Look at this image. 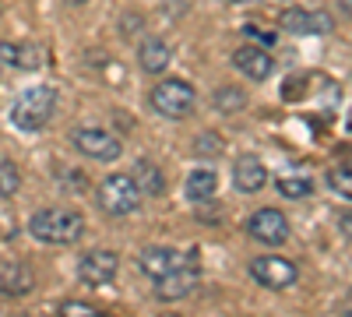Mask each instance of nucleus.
I'll list each match as a JSON object with an SVG mask.
<instances>
[{
    "label": "nucleus",
    "mask_w": 352,
    "mask_h": 317,
    "mask_svg": "<svg viewBox=\"0 0 352 317\" xmlns=\"http://www.w3.org/2000/svg\"><path fill=\"white\" fill-rule=\"evenodd\" d=\"M18 184H21V177H18L14 162L0 155V197H11V194L18 190Z\"/></svg>",
    "instance_id": "22"
},
{
    "label": "nucleus",
    "mask_w": 352,
    "mask_h": 317,
    "mask_svg": "<svg viewBox=\"0 0 352 317\" xmlns=\"http://www.w3.org/2000/svg\"><path fill=\"white\" fill-rule=\"evenodd\" d=\"M232 67L243 71L250 81H268L272 71H275V61H272V53L264 50V46H240L236 53H232Z\"/></svg>",
    "instance_id": "11"
},
{
    "label": "nucleus",
    "mask_w": 352,
    "mask_h": 317,
    "mask_svg": "<svg viewBox=\"0 0 352 317\" xmlns=\"http://www.w3.org/2000/svg\"><path fill=\"white\" fill-rule=\"evenodd\" d=\"M310 190H314V184H310L307 177H278V194H282V197L296 201V197H307Z\"/></svg>",
    "instance_id": "21"
},
{
    "label": "nucleus",
    "mask_w": 352,
    "mask_h": 317,
    "mask_svg": "<svg viewBox=\"0 0 352 317\" xmlns=\"http://www.w3.org/2000/svg\"><path fill=\"white\" fill-rule=\"evenodd\" d=\"M243 32H247V39H250L254 46H268V50H272V46H275V39H278L275 32H268V28H257V25H247Z\"/></svg>",
    "instance_id": "24"
},
{
    "label": "nucleus",
    "mask_w": 352,
    "mask_h": 317,
    "mask_svg": "<svg viewBox=\"0 0 352 317\" xmlns=\"http://www.w3.org/2000/svg\"><path fill=\"white\" fill-rule=\"evenodd\" d=\"M53 106H56L53 85H32L11 102V124L18 131H43L53 117Z\"/></svg>",
    "instance_id": "2"
},
{
    "label": "nucleus",
    "mask_w": 352,
    "mask_h": 317,
    "mask_svg": "<svg viewBox=\"0 0 352 317\" xmlns=\"http://www.w3.org/2000/svg\"><path fill=\"white\" fill-rule=\"evenodd\" d=\"M232 184H236L240 194H257L264 184H268V169L257 155H240L236 166H232Z\"/></svg>",
    "instance_id": "14"
},
{
    "label": "nucleus",
    "mask_w": 352,
    "mask_h": 317,
    "mask_svg": "<svg viewBox=\"0 0 352 317\" xmlns=\"http://www.w3.org/2000/svg\"><path fill=\"white\" fill-rule=\"evenodd\" d=\"M67 4H71V0H67ZM74 4H85V0H74Z\"/></svg>",
    "instance_id": "30"
},
{
    "label": "nucleus",
    "mask_w": 352,
    "mask_h": 317,
    "mask_svg": "<svg viewBox=\"0 0 352 317\" xmlns=\"http://www.w3.org/2000/svg\"><path fill=\"white\" fill-rule=\"evenodd\" d=\"M0 61L14 71H36L43 64V50L36 43H0Z\"/></svg>",
    "instance_id": "15"
},
{
    "label": "nucleus",
    "mask_w": 352,
    "mask_h": 317,
    "mask_svg": "<svg viewBox=\"0 0 352 317\" xmlns=\"http://www.w3.org/2000/svg\"><path fill=\"white\" fill-rule=\"evenodd\" d=\"M215 106H219L222 113H236V109L247 106V96H243L240 89H232V85H222L219 96H215Z\"/></svg>",
    "instance_id": "20"
},
{
    "label": "nucleus",
    "mask_w": 352,
    "mask_h": 317,
    "mask_svg": "<svg viewBox=\"0 0 352 317\" xmlns=\"http://www.w3.org/2000/svg\"><path fill=\"white\" fill-rule=\"evenodd\" d=\"M345 127H349V134H352V109H349V120H345Z\"/></svg>",
    "instance_id": "27"
},
{
    "label": "nucleus",
    "mask_w": 352,
    "mask_h": 317,
    "mask_svg": "<svg viewBox=\"0 0 352 317\" xmlns=\"http://www.w3.org/2000/svg\"><path fill=\"white\" fill-rule=\"evenodd\" d=\"M131 180L138 184L141 197H159L166 190V177H162V169L152 159H138L134 169H131Z\"/></svg>",
    "instance_id": "17"
},
{
    "label": "nucleus",
    "mask_w": 352,
    "mask_h": 317,
    "mask_svg": "<svg viewBox=\"0 0 352 317\" xmlns=\"http://www.w3.org/2000/svg\"><path fill=\"white\" fill-rule=\"evenodd\" d=\"M278 25L285 28V32H292V36H328L335 28L331 14H324V11H303V8H289Z\"/></svg>",
    "instance_id": "10"
},
{
    "label": "nucleus",
    "mask_w": 352,
    "mask_h": 317,
    "mask_svg": "<svg viewBox=\"0 0 352 317\" xmlns=\"http://www.w3.org/2000/svg\"><path fill=\"white\" fill-rule=\"evenodd\" d=\"M138 61H141V71H144V74H162V71L173 64V50H169L162 39L148 36V39L138 46Z\"/></svg>",
    "instance_id": "16"
},
{
    "label": "nucleus",
    "mask_w": 352,
    "mask_h": 317,
    "mask_svg": "<svg viewBox=\"0 0 352 317\" xmlns=\"http://www.w3.org/2000/svg\"><path fill=\"white\" fill-rule=\"evenodd\" d=\"M36 289V272L25 261H0V293L4 296H28Z\"/></svg>",
    "instance_id": "13"
},
{
    "label": "nucleus",
    "mask_w": 352,
    "mask_h": 317,
    "mask_svg": "<svg viewBox=\"0 0 352 317\" xmlns=\"http://www.w3.org/2000/svg\"><path fill=\"white\" fill-rule=\"evenodd\" d=\"M232 4H247V0H232Z\"/></svg>",
    "instance_id": "29"
},
{
    "label": "nucleus",
    "mask_w": 352,
    "mask_h": 317,
    "mask_svg": "<svg viewBox=\"0 0 352 317\" xmlns=\"http://www.w3.org/2000/svg\"><path fill=\"white\" fill-rule=\"evenodd\" d=\"M250 278L264 289H289V285H296L300 272L296 265L289 261V257H278V254H264V257H254L250 261Z\"/></svg>",
    "instance_id": "6"
},
{
    "label": "nucleus",
    "mask_w": 352,
    "mask_h": 317,
    "mask_svg": "<svg viewBox=\"0 0 352 317\" xmlns=\"http://www.w3.org/2000/svg\"><path fill=\"white\" fill-rule=\"evenodd\" d=\"M28 233H32L39 243L67 247V243H78L85 237V215L78 208L50 205V208L32 212V219H28Z\"/></svg>",
    "instance_id": "1"
},
{
    "label": "nucleus",
    "mask_w": 352,
    "mask_h": 317,
    "mask_svg": "<svg viewBox=\"0 0 352 317\" xmlns=\"http://www.w3.org/2000/svg\"><path fill=\"white\" fill-rule=\"evenodd\" d=\"M194 155H201V159H219V155H222V138L212 134V131L197 134V138H194Z\"/></svg>",
    "instance_id": "19"
},
{
    "label": "nucleus",
    "mask_w": 352,
    "mask_h": 317,
    "mask_svg": "<svg viewBox=\"0 0 352 317\" xmlns=\"http://www.w3.org/2000/svg\"><path fill=\"white\" fill-rule=\"evenodd\" d=\"M116 272H120V254L116 250H88L78 261V278L85 285H92V289L109 285L116 278Z\"/></svg>",
    "instance_id": "7"
},
{
    "label": "nucleus",
    "mask_w": 352,
    "mask_h": 317,
    "mask_svg": "<svg viewBox=\"0 0 352 317\" xmlns=\"http://www.w3.org/2000/svg\"><path fill=\"white\" fill-rule=\"evenodd\" d=\"M328 184L342 194V197H352V162H345V166H335L331 173H328Z\"/></svg>",
    "instance_id": "23"
},
{
    "label": "nucleus",
    "mask_w": 352,
    "mask_h": 317,
    "mask_svg": "<svg viewBox=\"0 0 352 317\" xmlns=\"http://www.w3.org/2000/svg\"><path fill=\"white\" fill-rule=\"evenodd\" d=\"M184 261H187V257H184L180 250H173V247H144L141 257H138V268L155 282V278L169 275L173 268H180Z\"/></svg>",
    "instance_id": "12"
},
{
    "label": "nucleus",
    "mask_w": 352,
    "mask_h": 317,
    "mask_svg": "<svg viewBox=\"0 0 352 317\" xmlns=\"http://www.w3.org/2000/svg\"><path fill=\"white\" fill-rule=\"evenodd\" d=\"M194 102H197V92H194V85L184 81V78H166V81H159L152 89V109L159 113V117H166V120H184L187 113L194 109Z\"/></svg>",
    "instance_id": "4"
},
{
    "label": "nucleus",
    "mask_w": 352,
    "mask_h": 317,
    "mask_svg": "<svg viewBox=\"0 0 352 317\" xmlns=\"http://www.w3.org/2000/svg\"><path fill=\"white\" fill-rule=\"evenodd\" d=\"M338 226H342V233H345V237H352V215H342Z\"/></svg>",
    "instance_id": "26"
},
{
    "label": "nucleus",
    "mask_w": 352,
    "mask_h": 317,
    "mask_svg": "<svg viewBox=\"0 0 352 317\" xmlns=\"http://www.w3.org/2000/svg\"><path fill=\"white\" fill-rule=\"evenodd\" d=\"M99 197V208L113 219H124V215H134L141 208V190L138 184L131 180V173H109V177L99 184L96 190Z\"/></svg>",
    "instance_id": "3"
},
{
    "label": "nucleus",
    "mask_w": 352,
    "mask_h": 317,
    "mask_svg": "<svg viewBox=\"0 0 352 317\" xmlns=\"http://www.w3.org/2000/svg\"><path fill=\"white\" fill-rule=\"evenodd\" d=\"M197 282H201L197 265H194V261H184L180 268H173L169 275L155 278V296H159V300H166V303L184 300V296H190V293L197 289Z\"/></svg>",
    "instance_id": "9"
},
{
    "label": "nucleus",
    "mask_w": 352,
    "mask_h": 317,
    "mask_svg": "<svg viewBox=\"0 0 352 317\" xmlns=\"http://www.w3.org/2000/svg\"><path fill=\"white\" fill-rule=\"evenodd\" d=\"M184 190H187L190 201H208V197L219 190V177H215L212 169H204V166H201V169H194L190 177H187Z\"/></svg>",
    "instance_id": "18"
},
{
    "label": "nucleus",
    "mask_w": 352,
    "mask_h": 317,
    "mask_svg": "<svg viewBox=\"0 0 352 317\" xmlns=\"http://www.w3.org/2000/svg\"><path fill=\"white\" fill-rule=\"evenodd\" d=\"M60 314H78V317H92V314H99L92 303H81V300H67V303H60Z\"/></svg>",
    "instance_id": "25"
},
{
    "label": "nucleus",
    "mask_w": 352,
    "mask_h": 317,
    "mask_svg": "<svg viewBox=\"0 0 352 317\" xmlns=\"http://www.w3.org/2000/svg\"><path fill=\"white\" fill-rule=\"evenodd\" d=\"M345 11H349V14H352V0H345Z\"/></svg>",
    "instance_id": "28"
},
{
    "label": "nucleus",
    "mask_w": 352,
    "mask_h": 317,
    "mask_svg": "<svg viewBox=\"0 0 352 317\" xmlns=\"http://www.w3.org/2000/svg\"><path fill=\"white\" fill-rule=\"evenodd\" d=\"M71 145L85 155V159H96V162H113L124 155L120 138L109 134L106 127H78L71 134Z\"/></svg>",
    "instance_id": "5"
},
{
    "label": "nucleus",
    "mask_w": 352,
    "mask_h": 317,
    "mask_svg": "<svg viewBox=\"0 0 352 317\" xmlns=\"http://www.w3.org/2000/svg\"><path fill=\"white\" fill-rule=\"evenodd\" d=\"M247 233L264 247H278V243L289 240V219L278 208H261L247 219Z\"/></svg>",
    "instance_id": "8"
}]
</instances>
